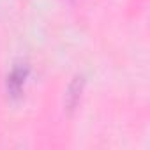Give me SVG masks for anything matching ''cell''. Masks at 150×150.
Instances as JSON below:
<instances>
[{"instance_id": "obj_1", "label": "cell", "mask_w": 150, "mask_h": 150, "mask_svg": "<svg viewBox=\"0 0 150 150\" xmlns=\"http://www.w3.org/2000/svg\"><path fill=\"white\" fill-rule=\"evenodd\" d=\"M28 72H30V69H28L27 64H16L11 69V72L7 74V94H9V97L18 99L23 94Z\"/></svg>"}, {"instance_id": "obj_2", "label": "cell", "mask_w": 150, "mask_h": 150, "mask_svg": "<svg viewBox=\"0 0 150 150\" xmlns=\"http://www.w3.org/2000/svg\"><path fill=\"white\" fill-rule=\"evenodd\" d=\"M83 87H85V78L83 76H76L69 83V87L65 90V110L67 111H74L76 106L80 104Z\"/></svg>"}]
</instances>
